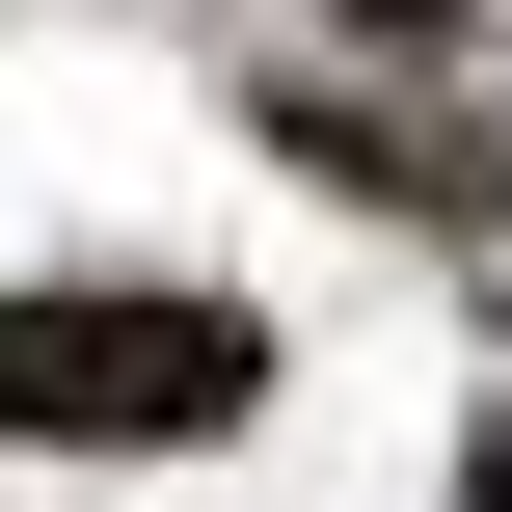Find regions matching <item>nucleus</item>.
Masks as SVG:
<instances>
[{
	"mask_svg": "<svg viewBox=\"0 0 512 512\" xmlns=\"http://www.w3.org/2000/svg\"><path fill=\"white\" fill-rule=\"evenodd\" d=\"M324 27H378V54H432V27H459V0H324Z\"/></svg>",
	"mask_w": 512,
	"mask_h": 512,
	"instance_id": "2",
	"label": "nucleus"
},
{
	"mask_svg": "<svg viewBox=\"0 0 512 512\" xmlns=\"http://www.w3.org/2000/svg\"><path fill=\"white\" fill-rule=\"evenodd\" d=\"M243 405H270L243 297H0V432H54V459H189Z\"/></svg>",
	"mask_w": 512,
	"mask_h": 512,
	"instance_id": "1",
	"label": "nucleus"
}]
</instances>
